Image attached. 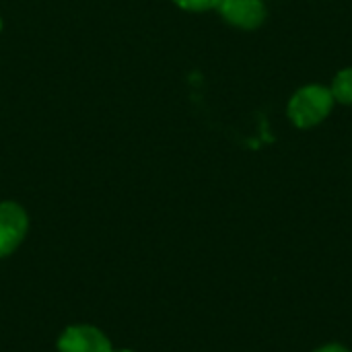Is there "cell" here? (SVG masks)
<instances>
[{
    "instance_id": "1",
    "label": "cell",
    "mask_w": 352,
    "mask_h": 352,
    "mask_svg": "<svg viewBox=\"0 0 352 352\" xmlns=\"http://www.w3.org/2000/svg\"><path fill=\"white\" fill-rule=\"evenodd\" d=\"M334 103L336 101L330 89L322 85H305L289 99L287 113H289V120L297 128L307 130V128L322 124L330 116Z\"/></svg>"
},
{
    "instance_id": "5",
    "label": "cell",
    "mask_w": 352,
    "mask_h": 352,
    "mask_svg": "<svg viewBox=\"0 0 352 352\" xmlns=\"http://www.w3.org/2000/svg\"><path fill=\"white\" fill-rule=\"evenodd\" d=\"M330 93H332L334 101L352 105V68H344L334 76Z\"/></svg>"
},
{
    "instance_id": "7",
    "label": "cell",
    "mask_w": 352,
    "mask_h": 352,
    "mask_svg": "<svg viewBox=\"0 0 352 352\" xmlns=\"http://www.w3.org/2000/svg\"><path fill=\"white\" fill-rule=\"evenodd\" d=\"M314 352H351L346 346H342V344H326V346H320V349H316Z\"/></svg>"
},
{
    "instance_id": "2",
    "label": "cell",
    "mask_w": 352,
    "mask_h": 352,
    "mask_svg": "<svg viewBox=\"0 0 352 352\" xmlns=\"http://www.w3.org/2000/svg\"><path fill=\"white\" fill-rule=\"evenodd\" d=\"M27 212L14 202L0 204V258L10 256L27 235Z\"/></svg>"
},
{
    "instance_id": "3",
    "label": "cell",
    "mask_w": 352,
    "mask_h": 352,
    "mask_svg": "<svg viewBox=\"0 0 352 352\" xmlns=\"http://www.w3.org/2000/svg\"><path fill=\"white\" fill-rule=\"evenodd\" d=\"M58 352H113L109 338L95 326H70L58 338Z\"/></svg>"
},
{
    "instance_id": "6",
    "label": "cell",
    "mask_w": 352,
    "mask_h": 352,
    "mask_svg": "<svg viewBox=\"0 0 352 352\" xmlns=\"http://www.w3.org/2000/svg\"><path fill=\"white\" fill-rule=\"evenodd\" d=\"M177 6L186 8V10H194V12H202V10H210L219 6V0H173Z\"/></svg>"
},
{
    "instance_id": "9",
    "label": "cell",
    "mask_w": 352,
    "mask_h": 352,
    "mask_svg": "<svg viewBox=\"0 0 352 352\" xmlns=\"http://www.w3.org/2000/svg\"><path fill=\"white\" fill-rule=\"evenodd\" d=\"M0 29H2V21H0Z\"/></svg>"
},
{
    "instance_id": "8",
    "label": "cell",
    "mask_w": 352,
    "mask_h": 352,
    "mask_svg": "<svg viewBox=\"0 0 352 352\" xmlns=\"http://www.w3.org/2000/svg\"><path fill=\"white\" fill-rule=\"evenodd\" d=\"M113 352H134V351H113Z\"/></svg>"
},
{
    "instance_id": "4",
    "label": "cell",
    "mask_w": 352,
    "mask_h": 352,
    "mask_svg": "<svg viewBox=\"0 0 352 352\" xmlns=\"http://www.w3.org/2000/svg\"><path fill=\"white\" fill-rule=\"evenodd\" d=\"M221 16L233 27L252 31L266 21V4L262 0H219Z\"/></svg>"
}]
</instances>
